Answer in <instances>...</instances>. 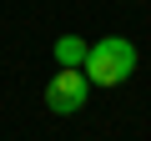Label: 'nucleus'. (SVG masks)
Wrapping results in <instances>:
<instances>
[{
	"label": "nucleus",
	"instance_id": "f257e3e1",
	"mask_svg": "<svg viewBox=\"0 0 151 141\" xmlns=\"http://www.w3.org/2000/svg\"><path fill=\"white\" fill-rule=\"evenodd\" d=\"M81 70H86L91 86H121V81H131V70H136V45L126 35H106V40H96L86 50V65Z\"/></svg>",
	"mask_w": 151,
	"mask_h": 141
},
{
	"label": "nucleus",
	"instance_id": "f03ea898",
	"mask_svg": "<svg viewBox=\"0 0 151 141\" xmlns=\"http://www.w3.org/2000/svg\"><path fill=\"white\" fill-rule=\"evenodd\" d=\"M86 96H91V81H86L81 65H60L55 76H50V86H45V106L55 116H76V111L86 106Z\"/></svg>",
	"mask_w": 151,
	"mask_h": 141
},
{
	"label": "nucleus",
	"instance_id": "7ed1b4c3",
	"mask_svg": "<svg viewBox=\"0 0 151 141\" xmlns=\"http://www.w3.org/2000/svg\"><path fill=\"white\" fill-rule=\"evenodd\" d=\"M86 50H91V45H86L81 35H60V40H55V60H60V65H86Z\"/></svg>",
	"mask_w": 151,
	"mask_h": 141
}]
</instances>
